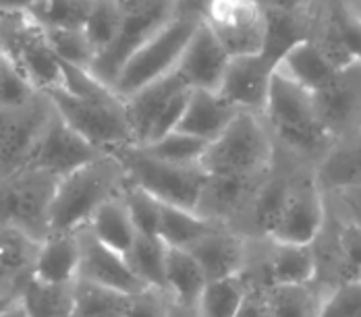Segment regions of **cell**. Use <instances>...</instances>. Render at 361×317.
I'll use <instances>...</instances> for the list:
<instances>
[{
    "label": "cell",
    "mask_w": 361,
    "mask_h": 317,
    "mask_svg": "<svg viewBox=\"0 0 361 317\" xmlns=\"http://www.w3.org/2000/svg\"><path fill=\"white\" fill-rule=\"evenodd\" d=\"M46 96L63 123L102 154L133 145L125 102L90 70L63 63V85Z\"/></svg>",
    "instance_id": "obj_1"
},
{
    "label": "cell",
    "mask_w": 361,
    "mask_h": 317,
    "mask_svg": "<svg viewBox=\"0 0 361 317\" xmlns=\"http://www.w3.org/2000/svg\"><path fill=\"white\" fill-rule=\"evenodd\" d=\"M262 118L274 141V151L307 168H318L334 139L324 129L314 94L276 67Z\"/></svg>",
    "instance_id": "obj_2"
},
{
    "label": "cell",
    "mask_w": 361,
    "mask_h": 317,
    "mask_svg": "<svg viewBox=\"0 0 361 317\" xmlns=\"http://www.w3.org/2000/svg\"><path fill=\"white\" fill-rule=\"evenodd\" d=\"M129 178L114 154H102L94 162L56 180L50 201V235L77 232L106 201L123 195Z\"/></svg>",
    "instance_id": "obj_3"
},
{
    "label": "cell",
    "mask_w": 361,
    "mask_h": 317,
    "mask_svg": "<svg viewBox=\"0 0 361 317\" xmlns=\"http://www.w3.org/2000/svg\"><path fill=\"white\" fill-rule=\"evenodd\" d=\"M274 162V141L259 114L239 112L233 123L208 143L200 162L208 176L257 180L270 173Z\"/></svg>",
    "instance_id": "obj_4"
},
{
    "label": "cell",
    "mask_w": 361,
    "mask_h": 317,
    "mask_svg": "<svg viewBox=\"0 0 361 317\" xmlns=\"http://www.w3.org/2000/svg\"><path fill=\"white\" fill-rule=\"evenodd\" d=\"M200 23L202 21L173 15L171 21H166L129 56V61L123 65L112 85V92L121 100H127L145 85L175 73L183 56V50Z\"/></svg>",
    "instance_id": "obj_5"
},
{
    "label": "cell",
    "mask_w": 361,
    "mask_h": 317,
    "mask_svg": "<svg viewBox=\"0 0 361 317\" xmlns=\"http://www.w3.org/2000/svg\"><path fill=\"white\" fill-rule=\"evenodd\" d=\"M123 164L131 185L144 189L164 206L195 210L208 175L202 166H175L152 158L137 145H125L112 151Z\"/></svg>",
    "instance_id": "obj_6"
},
{
    "label": "cell",
    "mask_w": 361,
    "mask_h": 317,
    "mask_svg": "<svg viewBox=\"0 0 361 317\" xmlns=\"http://www.w3.org/2000/svg\"><path fill=\"white\" fill-rule=\"evenodd\" d=\"M0 54L44 94L63 85V63L27 13H0Z\"/></svg>",
    "instance_id": "obj_7"
},
{
    "label": "cell",
    "mask_w": 361,
    "mask_h": 317,
    "mask_svg": "<svg viewBox=\"0 0 361 317\" xmlns=\"http://www.w3.org/2000/svg\"><path fill=\"white\" fill-rule=\"evenodd\" d=\"M189 94L191 87L175 70L123 100L133 145H145L177 131Z\"/></svg>",
    "instance_id": "obj_8"
},
{
    "label": "cell",
    "mask_w": 361,
    "mask_h": 317,
    "mask_svg": "<svg viewBox=\"0 0 361 317\" xmlns=\"http://www.w3.org/2000/svg\"><path fill=\"white\" fill-rule=\"evenodd\" d=\"M121 27L114 42L98 54L90 73L112 89L129 56L175 15V0H116Z\"/></svg>",
    "instance_id": "obj_9"
},
{
    "label": "cell",
    "mask_w": 361,
    "mask_h": 317,
    "mask_svg": "<svg viewBox=\"0 0 361 317\" xmlns=\"http://www.w3.org/2000/svg\"><path fill=\"white\" fill-rule=\"evenodd\" d=\"M54 187L56 178L36 168L0 175V226H15L42 243L50 235Z\"/></svg>",
    "instance_id": "obj_10"
},
{
    "label": "cell",
    "mask_w": 361,
    "mask_h": 317,
    "mask_svg": "<svg viewBox=\"0 0 361 317\" xmlns=\"http://www.w3.org/2000/svg\"><path fill=\"white\" fill-rule=\"evenodd\" d=\"M324 220V191L316 180V170L299 168L290 178L268 239L290 245H312L320 235Z\"/></svg>",
    "instance_id": "obj_11"
},
{
    "label": "cell",
    "mask_w": 361,
    "mask_h": 317,
    "mask_svg": "<svg viewBox=\"0 0 361 317\" xmlns=\"http://www.w3.org/2000/svg\"><path fill=\"white\" fill-rule=\"evenodd\" d=\"M307 39L334 67L361 63V15L351 0H314Z\"/></svg>",
    "instance_id": "obj_12"
},
{
    "label": "cell",
    "mask_w": 361,
    "mask_h": 317,
    "mask_svg": "<svg viewBox=\"0 0 361 317\" xmlns=\"http://www.w3.org/2000/svg\"><path fill=\"white\" fill-rule=\"evenodd\" d=\"M54 116L56 110L44 92L25 104L0 108V175L27 168L37 141Z\"/></svg>",
    "instance_id": "obj_13"
},
{
    "label": "cell",
    "mask_w": 361,
    "mask_h": 317,
    "mask_svg": "<svg viewBox=\"0 0 361 317\" xmlns=\"http://www.w3.org/2000/svg\"><path fill=\"white\" fill-rule=\"evenodd\" d=\"M202 23L208 25L231 58L264 52L266 17L257 0H212Z\"/></svg>",
    "instance_id": "obj_14"
},
{
    "label": "cell",
    "mask_w": 361,
    "mask_h": 317,
    "mask_svg": "<svg viewBox=\"0 0 361 317\" xmlns=\"http://www.w3.org/2000/svg\"><path fill=\"white\" fill-rule=\"evenodd\" d=\"M312 251L316 257V282L324 288L361 280V228L326 211L324 226L312 243Z\"/></svg>",
    "instance_id": "obj_15"
},
{
    "label": "cell",
    "mask_w": 361,
    "mask_h": 317,
    "mask_svg": "<svg viewBox=\"0 0 361 317\" xmlns=\"http://www.w3.org/2000/svg\"><path fill=\"white\" fill-rule=\"evenodd\" d=\"M318 116L336 141L361 133V63H351L334 73L330 83L314 94Z\"/></svg>",
    "instance_id": "obj_16"
},
{
    "label": "cell",
    "mask_w": 361,
    "mask_h": 317,
    "mask_svg": "<svg viewBox=\"0 0 361 317\" xmlns=\"http://www.w3.org/2000/svg\"><path fill=\"white\" fill-rule=\"evenodd\" d=\"M100 156H102L100 149H96L92 143L77 135L56 114L37 141L27 168L42 170L59 180L75 173L77 168L94 162Z\"/></svg>",
    "instance_id": "obj_17"
},
{
    "label": "cell",
    "mask_w": 361,
    "mask_h": 317,
    "mask_svg": "<svg viewBox=\"0 0 361 317\" xmlns=\"http://www.w3.org/2000/svg\"><path fill=\"white\" fill-rule=\"evenodd\" d=\"M276 67L279 63L266 52L231 58L218 94L239 112H252L262 116Z\"/></svg>",
    "instance_id": "obj_18"
},
{
    "label": "cell",
    "mask_w": 361,
    "mask_h": 317,
    "mask_svg": "<svg viewBox=\"0 0 361 317\" xmlns=\"http://www.w3.org/2000/svg\"><path fill=\"white\" fill-rule=\"evenodd\" d=\"M231 65V56L220 46L206 23H200L183 50L177 73L191 89L218 92Z\"/></svg>",
    "instance_id": "obj_19"
},
{
    "label": "cell",
    "mask_w": 361,
    "mask_h": 317,
    "mask_svg": "<svg viewBox=\"0 0 361 317\" xmlns=\"http://www.w3.org/2000/svg\"><path fill=\"white\" fill-rule=\"evenodd\" d=\"M79 241H81V259H79L77 280L90 282L123 294H133L144 290L145 286L133 276L131 268L125 261V255L98 243L85 228L79 230Z\"/></svg>",
    "instance_id": "obj_20"
},
{
    "label": "cell",
    "mask_w": 361,
    "mask_h": 317,
    "mask_svg": "<svg viewBox=\"0 0 361 317\" xmlns=\"http://www.w3.org/2000/svg\"><path fill=\"white\" fill-rule=\"evenodd\" d=\"M247 249L250 239L226 224H216L189 251L200 261L210 282L241 274L247 261Z\"/></svg>",
    "instance_id": "obj_21"
},
{
    "label": "cell",
    "mask_w": 361,
    "mask_h": 317,
    "mask_svg": "<svg viewBox=\"0 0 361 317\" xmlns=\"http://www.w3.org/2000/svg\"><path fill=\"white\" fill-rule=\"evenodd\" d=\"M264 178L241 180V178L208 176L195 211L212 222L235 226V222L243 216V211L250 206L252 197Z\"/></svg>",
    "instance_id": "obj_22"
},
{
    "label": "cell",
    "mask_w": 361,
    "mask_h": 317,
    "mask_svg": "<svg viewBox=\"0 0 361 317\" xmlns=\"http://www.w3.org/2000/svg\"><path fill=\"white\" fill-rule=\"evenodd\" d=\"M79 259H81L79 230L48 235L37 249L32 278L54 286L75 284L79 276Z\"/></svg>",
    "instance_id": "obj_23"
},
{
    "label": "cell",
    "mask_w": 361,
    "mask_h": 317,
    "mask_svg": "<svg viewBox=\"0 0 361 317\" xmlns=\"http://www.w3.org/2000/svg\"><path fill=\"white\" fill-rule=\"evenodd\" d=\"M237 114L239 110L228 104L218 92L191 89L177 131L212 143L233 123Z\"/></svg>",
    "instance_id": "obj_24"
},
{
    "label": "cell",
    "mask_w": 361,
    "mask_h": 317,
    "mask_svg": "<svg viewBox=\"0 0 361 317\" xmlns=\"http://www.w3.org/2000/svg\"><path fill=\"white\" fill-rule=\"evenodd\" d=\"M208 284V276L191 251L169 247L164 266V290L183 305H197L202 290Z\"/></svg>",
    "instance_id": "obj_25"
},
{
    "label": "cell",
    "mask_w": 361,
    "mask_h": 317,
    "mask_svg": "<svg viewBox=\"0 0 361 317\" xmlns=\"http://www.w3.org/2000/svg\"><path fill=\"white\" fill-rule=\"evenodd\" d=\"M316 180L324 193L361 185V133L332 145L316 168Z\"/></svg>",
    "instance_id": "obj_26"
},
{
    "label": "cell",
    "mask_w": 361,
    "mask_h": 317,
    "mask_svg": "<svg viewBox=\"0 0 361 317\" xmlns=\"http://www.w3.org/2000/svg\"><path fill=\"white\" fill-rule=\"evenodd\" d=\"M279 69L285 70L293 81H297L307 92L316 94L330 83V79L334 77L338 67H334L326 58L324 52L316 44H312L310 39H303L297 46H293L281 58Z\"/></svg>",
    "instance_id": "obj_27"
},
{
    "label": "cell",
    "mask_w": 361,
    "mask_h": 317,
    "mask_svg": "<svg viewBox=\"0 0 361 317\" xmlns=\"http://www.w3.org/2000/svg\"><path fill=\"white\" fill-rule=\"evenodd\" d=\"M85 230L98 243H102L121 255H125L129 251V247L133 245V241L137 237V230L131 222V216H129L123 195L106 201L100 210L96 211L92 216V220L87 222Z\"/></svg>",
    "instance_id": "obj_28"
},
{
    "label": "cell",
    "mask_w": 361,
    "mask_h": 317,
    "mask_svg": "<svg viewBox=\"0 0 361 317\" xmlns=\"http://www.w3.org/2000/svg\"><path fill=\"white\" fill-rule=\"evenodd\" d=\"M328 288L318 282L299 286H276L268 290L272 317H320Z\"/></svg>",
    "instance_id": "obj_29"
},
{
    "label": "cell",
    "mask_w": 361,
    "mask_h": 317,
    "mask_svg": "<svg viewBox=\"0 0 361 317\" xmlns=\"http://www.w3.org/2000/svg\"><path fill=\"white\" fill-rule=\"evenodd\" d=\"M218 222L204 218L195 210H183L175 206H164L160 218L158 237L166 247L189 251L200 239H204Z\"/></svg>",
    "instance_id": "obj_30"
},
{
    "label": "cell",
    "mask_w": 361,
    "mask_h": 317,
    "mask_svg": "<svg viewBox=\"0 0 361 317\" xmlns=\"http://www.w3.org/2000/svg\"><path fill=\"white\" fill-rule=\"evenodd\" d=\"M166 253H169V247L164 245V241L160 237L137 235L133 245L125 253V261L131 268L133 276L142 282L145 288L164 290Z\"/></svg>",
    "instance_id": "obj_31"
},
{
    "label": "cell",
    "mask_w": 361,
    "mask_h": 317,
    "mask_svg": "<svg viewBox=\"0 0 361 317\" xmlns=\"http://www.w3.org/2000/svg\"><path fill=\"white\" fill-rule=\"evenodd\" d=\"M17 299L30 317H71L73 313V284L54 286L30 276L19 288Z\"/></svg>",
    "instance_id": "obj_32"
},
{
    "label": "cell",
    "mask_w": 361,
    "mask_h": 317,
    "mask_svg": "<svg viewBox=\"0 0 361 317\" xmlns=\"http://www.w3.org/2000/svg\"><path fill=\"white\" fill-rule=\"evenodd\" d=\"M250 288L241 274L210 280L197 299L200 317H237Z\"/></svg>",
    "instance_id": "obj_33"
},
{
    "label": "cell",
    "mask_w": 361,
    "mask_h": 317,
    "mask_svg": "<svg viewBox=\"0 0 361 317\" xmlns=\"http://www.w3.org/2000/svg\"><path fill=\"white\" fill-rule=\"evenodd\" d=\"M127 301L129 294L77 280L73 284L71 317H127Z\"/></svg>",
    "instance_id": "obj_34"
},
{
    "label": "cell",
    "mask_w": 361,
    "mask_h": 317,
    "mask_svg": "<svg viewBox=\"0 0 361 317\" xmlns=\"http://www.w3.org/2000/svg\"><path fill=\"white\" fill-rule=\"evenodd\" d=\"M96 0H39L27 15L42 30H83Z\"/></svg>",
    "instance_id": "obj_35"
},
{
    "label": "cell",
    "mask_w": 361,
    "mask_h": 317,
    "mask_svg": "<svg viewBox=\"0 0 361 317\" xmlns=\"http://www.w3.org/2000/svg\"><path fill=\"white\" fill-rule=\"evenodd\" d=\"M137 147H142L152 158L175 164V166H200L208 143L197 137H191L187 133L173 131L162 139L137 145Z\"/></svg>",
    "instance_id": "obj_36"
},
{
    "label": "cell",
    "mask_w": 361,
    "mask_h": 317,
    "mask_svg": "<svg viewBox=\"0 0 361 317\" xmlns=\"http://www.w3.org/2000/svg\"><path fill=\"white\" fill-rule=\"evenodd\" d=\"M39 241L15 226H0V263L19 276H32Z\"/></svg>",
    "instance_id": "obj_37"
},
{
    "label": "cell",
    "mask_w": 361,
    "mask_h": 317,
    "mask_svg": "<svg viewBox=\"0 0 361 317\" xmlns=\"http://www.w3.org/2000/svg\"><path fill=\"white\" fill-rule=\"evenodd\" d=\"M118 27H121V11L116 0H96L81 32L85 34L98 56L114 42Z\"/></svg>",
    "instance_id": "obj_38"
},
{
    "label": "cell",
    "mask_w": 361,
    "mask_h": 317,
    "mask_svg": "<svg viewBox=\"0 0 361 317\" xmlns=\"http://www.w3.org/2000/svg\"><path fill=\"white\" fill-rule=\"evenodd\" d=\"M48 44L61 63L90 70L96 52L81 30H44Z\"/></svg>",
    "instance_id": "obj_39"
},
{
    "label": "cell",
    "mask_w": 361,
    "mask_h": 317,
    "mask_svg": "<svg viewBox=\"0 0 361 317\" xmlns=\"http://www.w3.org/2000/svg\"><path fill=\"white\" fill-rule=\"evenodd\" d=\"M123 199L127 204V210H129L131 222H133L137 235L158 237L164 204H160L156 197H152L149 193H145L144 189H140L131 182L123 191Z\"/></svg>",
    "instance_id": "obj_40"
},
{
    "label": "cell",
    "mask_w": 361,
    "mask_h": 317,
    "mask_svg": "<svg viewBox=\"0 0 361 317\" xmlns=\"http://www.w3.org/2000/svg\"><path fill=\"white\" fill-rule=\"evenodd\" d=\"M36 94H39V89H36L30 83V79L6 56L0 54V108H15L25 104Z\"/></svg>",
    "instance_id": "obj_41"
},
{
    "label": "cell",
    "mask_w": 361,
    "mask_h": 317,
    "mask_svg": "<svg viewBox=\"0 0 361 317\" xmlns=\"http://www.w3.org/2000/svg\"><path fill=\"white\" fill-rule=\"evenodd\" d=\"M326 211L336 220L361 228V185L324 193Z\"/></svg>",
    "instance_id": "obj_42"
},
{
    "label": "cell",
    "mask_w": 361,
    "mask_h": 317,
    "mask_svg": "<svg viewBox=\"0 0 361 317\" xmlns=\"http://www.w3.org/2000/svg\"><path fill=\"white\" fill-rule=\"evenodd\" d=\"M320 317H361V282L330 288Z\"/></svg>",
    "instance_id": "obj_43"
},
{
    "label": "cell",
    "mask_w": 361,
    "mask_h": 317,
    "mask_svg": "<svg viewBox=\"0 0 361 317\" xmlns=\"http://www.w3.org/2000/svg\"><path fill=\"white\" fill-rule=\"evenodd\" d=\"M171 307V297L158 288H144L129 294L127 317H166Z\"/></svg>",
    "instance_id": "obj_44"
},
{
    "label": "cell",
    "mask_w": 361,
    "mask_h": 317,
    "mask_svg": "<svg viewBox=\"0 0 361 317\" xmlns=\"http://www.w3.org/2000/svg\"><path fill=\"white\" fill-rule=\"evenodd\" d=\"M237 317H272V309L268 303V290H253L250 288Z\"/></svg>",
    "instance_id": "obj_45"
},
{
    "label": "cell",
    "mask_w": 361,
    "mask_h": 317,
    "mask_svg": "<svg viewBox=\"0 0 361 317\" xmlns=\"http://www.w3.org/2000/svg\"><path fill=\"white\" fill-rule=\"evenodd\" d=\"M264 13H283V15H297L307 13L314 0H257Z\"/></svg>",
    "instance_id": "obj_46"
},
{
    "label": "cell",
    "mask_w": 361,
    "mask_h": 317,
    "mask_svg": "<svg viewBox=\"0 0 361 317\" xmlns=\"http://www.w3.org/2000/svg\"><path fill=\"white\" fill-rule=\"evenodd\" d=\"M39 0H0V13H27Z\"/></svg>",
    "instance_id": "obj_47"
},
{
    "label": "cell",
    "mask_w": 361,
    "mask_h": 317,
    "mask_svg": "<svg viewBox=\"0 0 361 317\" xmlns=\"http://www.w3.org/2000/svg\"><path fill=\"white\" fill-rule=\"evenodd\" d=\"M0 317H30V313L25 311V307L19 303V299H11L0 307Z\"/></svg>",
    "instance_id": "obj_48"
},
{
    "label": "cell",
    "mask_w": 361,
    "mask_h": 317,
    "mask_svg": "<svg viewBox=\"0 0 361 317\" xmlns=\"http://www.w3.org/2000/svg\"><path fill=\"white\" fill-rule=\"evenodd\" d=\"M166 317H200V311H197V305H183V303H175L171 299V307H169Z\"/></svg>",
    "instance_id": "obj_49"
},
{
    "label": "cell",
    "mask_w": 361,
    "mask_h": 317,
    "mask_svg": "<svg viewBox=\"0 0 361 317\" xmlns=\"http://www.w3.org/2000/svg\"><path fill=\"white\" fill-rule=\"evenodd\" d=\"M351 2H353V6L360 11V15H361V0H351Z\"/></svg>",
    "instance_id": "obj_50"
},
{
    "label": "cell",
    "mask_w": 361,
    "mask_h": 317,
    "mask_svg": "<svg viewBox=\"0 0 361 317\" xmlns=\"http://www.w3.org/2000/svg\"><path fill=\"white\" fill-rule=\"evenodd\" d=\"M4 303H6V301H0V307H2V305H4Z\"/></svg>",
    "instance_id": "obj_51"
},
{
    "label": "cell",
    "mask_w": 361,
    "mask_h": 317,
    "mask_svg": "<svg viewBox=\"0 0 361 317\" xmlns=\"http://www.w3.org/2000/svg\"><path fill=\"white\" fill-rule=\"evenodd\" d=\"M360 282H361V280H360Z\"/></svg>",
    "instance_id": "obj_52"
}]
</instances>
